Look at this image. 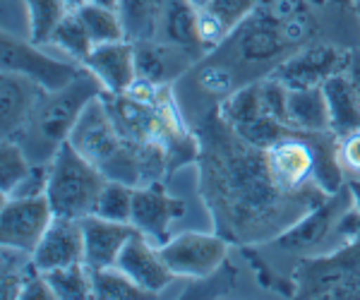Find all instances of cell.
<instances>
[{"label":"cell","mask_w":360,"mask_h":300,"mask_svg":"<svg viewBox=\"0 0 360 300\" xmlns=\"http://www.w3.org/2000/svg\"><path fill=\"white\" fill-rule=\"evenodd\" d=\"M108 178L98 166L82 157L70 142L58 149L51 159V178L46 197L56 216L63 219H84L94 214L96 200L101 195Z\"/></svg>","instance_id":"3"},{"label":"cell","mask_w":360,"mask_h":300,"mask_svg":"<svg viewBox=\"0 0 360 300\" xmlns=\"http://www.w3.org/2000/svg\"><path fill=\"white\" fill-rule=\"evenodd\" d=\"M49 178H51V161L49 164H32L29 173L17 183L8 197H44L46 190H49Z\"/></svg>","instance_id":"34"},{"label":"cell","mask_w":360,"mask_h":300,"mask_svg":"<svg viewBox=\"0 0 360 300\" xmlns=\"http://www.w3.org/2000/svg\"><path fill=\"white\" fill-rule=\"evenodd\" d=\"M84 67L101 82L106 94H125L137 82L135 44L123 39V41L94 46V51L84 60Z\"/></svg>","instance_id":"15"},{"label":"cell","mask_w":360,"mask_h":300,"mask_svg":"<svg viewBox=\"0 0 360 300\" xmlns=\"http://www.w3.org/2000/svg\"><path fill=\"white\" fill-rule=\"evenodd\" d=\"M91 269V267H89ZM91 284H94V298L96 300H144L154 298L144 288H139L135 281L127 276L123 269L101 267L91 269Z\"/></svg>","instance_id":"26"},{"label":"cell","mask_w":360,"mask_h":300,"mask_svg":"<svg viewBox=\"0 0 360 300\" xmlns=\"http://www.w3.org/2000/svg\"><path fill=\"white\" fill-rule=\"evenodd\" d=\"M49 197H3L0 204V243L34 252L53 221Z\"/></svg>","instance_id":"9"},{"label":"cell","mask_w":360,"mask_h":300,"mask_svg":"<svg viewBox=\"0 0 360 300\" xmlns=\"http://www.w3.org/2000/svg\"><path fill=\"white\" fill-rule=\"evenodd\" d=\"M336 5H344L348 10H356V0H334Z\"/></svg>","instance_id":"41"},{"label":"cell","mask_w":360,"mask_h":300,"mask_svg":"<svg viewBox=\"0 0 360 300\" xmlns=\"http://www.w3.org/2000/svg\"><path fill=\"white\" fill-rule=\"evenodd\" d=\"M346 77L351 79L353 89H356L360 99V48H348V63H346Z\"/></svg>","instance_id":"36"},{"label":"cell","mask_w":360,"mask_h":300,"mask_svg":"<svg viewBox=\"0 0 360 300\" xmlns=\"http://www.w3.org/2000/svg\"><path fill=\"white\" fill-rule=\"evenodd\" d=\"M159 39L193 51L202 60L207 58V48L200 39V10H195L188 0H164Z\"/></svg>","instance_id":"18"},{"label":"cell","mask_w":360,"mask_h":300,"mask_svg":"<svg viewBox=\"0 0 360 300\" xmlns=\"http://www.w3.org/2000/svg\"><path fill=\"white\" fill-rule=\"evenodd\" d=\"M336 159L348 181H360V128L336 137Z\"/></svg>","instance_id":"32"},{"label":"cell","mask_w":360,"mask_h":300,"mask_svg":"<svg viewBox=\"0 0 360 300\" xmlns=\"http://www.w3.org/2000/svg\"><path fill=\"white\" fill-rule=\"evenodd\" d=\"M51 46H56L60 53H65L70 60L84 65V60L89 58V53L94 51V41H91L89 32H86L84 22L79 20V15L75 10L63 17V22L58 25Z\"/></svg>","instance_id":"25"},{"label":"cell","mask_w":360,"mask_h":300,"mask_svg":"<svg viewBox=\"0 0 360 300\" xmlns=\"http://www.w3.org/2000/svg\"><path fill=\"white\" fill-rule=\"evenodd\" d=\"M307 144L315 157V169H312V181L327 195H336L339 190L348 185L346 173L341 171V164L336 159V137L332 130L327 132H303Z\"/></svg>","instance_id":"21"},{"label":"cell","mask_w":360,"mask_h":300,"mask_svg":"<svg viewBox=\"0 0 360 300\" xmlns=\"http://www.w3.org/2000/svg\"><path fill=\"white\" fill-rule=\"evenodd\" d=\"M293 298H360V235L332 252L300 257Z\"/></svg>","instance_id":"4"},{"label":"cell","mask_w":360,"mask_h":300,"mask_svg":"<svg viewBox=\"0 0 360 300\" xmlns=\"http://www.w3.org/2000/svg\"><path fill=\"white\" fill-rule=\"evenodd\" d=\"M257 5H259V0H214V3L209 5V10H212V13L229 27V32L233 34V29L240 27L243 22L257 10Z\"/></svg>","instance_id":"33"},{"label":"cell","mask_w":360,"mask_h":300,"mask_svg":"<svg viewBox=\"0 0 360 300\" xmlns=\"http://www.w3.org/2000/svg\"><path fill=\"white\" fill-rule=\"evenodd\" d=\"M98 96H103V86L84 67L82 74L75 77L68 86L58 91H46L29 123L15 137V142L22 144L32 164H49L58 154V149L70 142V135L89 101Z\"/></svg>","instance_id":"2"},{"label":"cell","mask_w":360,"mask_h":300,"mask_svg":"<svg viewBox=\"0 0 360 300\" xmlns=\"http://www.w3.org/2000/svg\"><path fill=\"white\" fill-rule=\"evenodd\" d=\"M75 13L84 22L94 46L123 41L125 39L123 20H120V13L115 8H103V5H96V3H86L84 8L75 10Z\"/></svg>","instance_id":"27"},{"label":"cell","mask_w":360,"mask_h":300,"mask_svg":"<svg viewBox=\"0 0 360 300\" xmlns=\"http://www.w3.org/2000/svg\"><path fill=\"white\" fill-rule=\"evenodd\" d=\"M159 247L166 264L176 276L190 281H205L212 279L226 264L231 243L217 230H212V233L185 230V233L171 235Z\"/></svg>","instance_id":"7"},{"label":"cell","mask_w":360,"mask_h":300,"mask_svg":"<svg viewBox=\"0 0 360 300\" xmlns=\"http://www.w3.org/2000/svg\"><path fill=\"white\" fill-rule=\"evenodd\" d=\"M266 159H269V169L278 181V185L286 190H303L312 185V169H315V157L307 144L303 132H291L276 142L274 147L266 149ZM317 185V183H315Z\"/></svg>","instance_id":"16"},{"label":"cell","mask_w":360,"mask_h":300,"mask_svg":"<svg viewBox=\"0 0 360 300\" xmlns=\"http://www.w3.org/2000/svg\"><path fill=\"white\" fill-rule=\"evenodd\" d=\"M188 3H190V5H193V8H195V10H207V8H209V5H212V3H214V0H188Z\"/></svg>","instance_id":"39"},{"label":"cell","mask_w":360,"mask_h":300,"mask_svg":"<svg viewBox=\"0 0 360 300\" xmlns=\"http://www.w3.org/2000/svg\"><path fill=\"white\" fill-rule=\"evenodd\" d=\"M118 13L125 27V39L132 44L159 39L164 0H118Z\"/></svg>","instance_id":"22"},{"label":"cell","mask_w":360,"mask_h":300,"mask_svg":"<svg viewBox=\"0 0 360 300\" xmlns=\"http://www.w3.org/2000/svg\"><path fill=\"white\" fill-rule=\"evenodd\" d=\"M348 63V48H339L334 44H305L293 51L271 70L278 82L288 89H312L322 86L329 77L344 72Z\"/></svg>","instance_id":"8"},{"label":"cell","mask_w":360,"mask_h":300,"mask_svg":"<svg viewBox=\"0 0 360 300\" xmlns=\"http://www.w3.org/2000/svg\"><path fill=\"white\" fill-rule=\"evenodd\" d=\"M324 101H327L329 111V128L334 135H346L351 130L360 128V99L353 89L351 79L346 72H339L329 77L322 84Z\"/></svg>","instance_id":"19"},{"label":"cell","mask_w":360,"mask_h":300,"mask_svg":"<svg viewBox=\"0 0 360 300\" xmlns=\"http://www.w3.org/2000/svg\"><path fill=\"white\" fill-rule=\"evenodd\" d=\"M91 3L103 5V8H115V10H118V0H91Z\"/></svg>","instance_id":"40"},{"label":"cell","mask_w":360,"mask_h":300,"mask_svg":"<svg viewBox=\"0 0 360 300\" xmlns=\"http://www.w3.org/2000/svg\"><path fill=\"white\" fill-rule=\"evenodd\" d=\"M348 190L353 195V207H356L358 216H360V181H348Z\"/></svg>","instance_id":"37"},{"label":"cell","mask_w":360,"mask_h":300,"mask_svg":"<svg viewBox=\"0 0 360 300\" xmlns=\"http://www.w3.org/2000/svg\"><path fill=\"white\" fill-rule=\"evenodd\" d=\"M63 3L68 5V10H79V8H84L86 3H91V0H63Z\"/></svg>","instance_id":"38"},{"label":"cell","mask_w":360,"mask_h":300,"mask_svg":"<svg viewBox=\"0 0 360 300\" xmlns=\"http://www.w3.org/2000/svg\"><path fill=\"white\" fill-rule=\"evenodd\" d=\"M27 8L29 39L37 46H46L53 39L58 25L70 10L63 0H22Z\"/></svg>","instance_id":"23"},{"label":"cell","mask_w":360,"mask_h":300,"mask_svg":"<svg viewBox=\"0 0 360 300\" xmlns=\"http://www.w3.org/2000/svg\"><path fill=\"white\" fill-rule=\"evenodd\" d=\"M305 10H310V0H259L252 15L264 22H271V25H283Z\"/></svg>","instance_id":"31"},{"label":"cell","mask_w":360,"mask_h":300,"mask_svg":"<svg viewBox=\"0 0 360 300\" xmlns=\"http://www.w3.org/2000/svg\"><path fill=\"white\" fill-rule=\"evenodd\" d=\"M356 15H358V22H360V0H356Z\"/></svg>","instance_id":"42"},{"label":"cell","mask_w":360,"mask_h":300,"mask_svg":"<svg viewBox=\"0 0 360 300\" xmlns=\"http://www.w3.org/2000/svg\"><path fill=\"white\" fill-rule=\"evenodd\" d=\"M288 128L295 132H327L329 111L324 101L322 86L312 89H288V108H286Z\"/></svg>","instance_id":"20"},{"label":"cell","mask_w":360,"mask_h":300,"mask_svg":"<svg viewBox=\"0 0 360 300\" xmlns=\"http://www.w3.org/2000/svg\"><path fill=\"white\" fill-rule=\"evenodd\" d=\"M20 300H56V293L51 288L49 279L37 264L29 267V272L25 276V284H22Z\"/></svg>","instance_id":"35"},{"label":"cell","mask_w":360,"mask_h":300,"mask_svg":"<svg viewBox=\"0 0 360 300\" xmlns=\"http://www.w3.org/2000/svg\"><path fill=\"white\" fill-rule=\"evenodd\" d=\"M195 132L200 137L197 190L214 230L231 245L274 243L283 230L329 197L315 183L295 193L278 185L266 149L252 147L226 125L217 103L202 115Z\"/></svg>","instance_id":"1"},{"label":"cell","mask_w":360,"mask_h":300,"mask_svg":"<svg viewBox=\"0 0 360 300\" xmlns=\"http://www.w3.org/2000/svg\"><path fill=\"white\" fill-rule=\"evenodd\" d=\"M202 58L193 51L183 48L178 44L164 41V39H149V41L135 44V67L137 79L156 86H171L176 79L188 74L195 65H200Z\"/></svg>","instance_id":"11"},{"label":"cell","mask_w":360,"mask_h":300,"mask_svg":"<svg viewBox=\"0 0 360 300\" xmlns=\"http://www.w3.org/2000/svg\"><path fill=\"white\" fill-rule=\"evenodd\" d=\"M29 169H32V159L27 157L22 144L15 140H3L0 144V195L8 197Z\"/></svg>","instance_id":"29"},{"label":"cell","mask_w":360,"mask_h":300,"mask_svg":"<svg viewBox=\"0 0 360 300\" xmlns=\"http://www.w3.org/2000/svg\"><path fill=\"white\" fill-rule=\"evenodd\" d=\"M236 132L245 142L252 144V147L269 149V147H274L276 142H281L283 137L291 135L293 130L288 128L286 123H281V120H276V118H271V115L262 113V115H257L255 120H250V123L240 125Z\"/></svg>","instance_id":"30"},{"label":"cell","mask_w":360,"mask_h":300,"mask_svg":"<svg viewBox=\"0 0 360 300\" xmlns=\"http://www.w3.org/2000/svg\"><path fill=\"white\" fill-rule=\"evenodd\" d=\"M353 207V195L348 185L336 195H329L322 204L310 209L307 214L295 221L291 228L283 230L274 240L278 250L293 252L298 257L324 255V247L332 238H339V221Z\"/></svg>","instance_id":"6"},{"label":"cell","mask_w":360,"mask_h":300,"mask_svg":"<svg viewBox=\"0 0 360 300\" xmlns=\"http://www.w3.org/2000/svg\"><path fill=\"white\" fill-rule=\"evenodd\" d=\"M132 200H135V188L120 181H106L101 195L96 200L94 214L111 219V221H127L132 219Z\"/></svg>","instance_id":"28"},{"label":"cell","mask_w":360,"mask_h":300,"mask_svg":"<svg viewBox=\"0 0 360 300\" xmlns=\"http://www.w3.org/2000/svg\"><path fill=\"white\" fill-rule=\"evenodd\" d=\"M0 70L17 72L34 79L46 91H58L68 86L75 77H79L84 65L75 60H58V58L44 53L41 46L32 39H20L3 29L0 34Z\"/></svg>","instance_id":"5"},{"label":"cell","mask_w":360,"mask_h":300,"mask_svg":"<svg viewBox=\"0 0 360 300\" xmlns=\"http://www.w3.org/2000/svg\"><path fill=\"white\" fill-rule=\"evenodd\" d=\"M46 89L17 72L0 70V135L15 140L44 99Z\"/></svg>","instance_id":"13"},{"label":"cell","mask_w":360,"mask_h":300,"mask_svg":"<svg viewBox=\"0 0 360 300\" xmlns=\"http://www.w3.org/2000/svg\"><path fill=\"white\" fill-rule=\"evenodd\" d=\"M32 259L41 272L84 262L82 219L53 216L51 226L46 228L44 238L39 240L37 250L32 252Z\"/></svg>","instance_id":"14"},{"label":"cell","mask_w":360,"mask_h":300,"mask_svg":"<svg viewBox=\"0 0 360 300\" xmlns=\"http://www.w3.org/2000/svg\"><path fill=\"white\" fill-rule=\"evenodd\" d=\"M185 211H188L185 200L168 195L164 181H154L135 188L130 223L156 245H164L171 238V226L185 216Z\"/></svg>","instance_id":"10"},{"label":"cell","mask_w":360,"mask_h":300,"mask_svg":"<svg viewBox=\"0 0 360 300\" xmlns=\"http://www.w3.org/2000/svg\"><path fill=\"white\" fill-rule=\"evenodd\" d=\"M115 267L123 269L139 288L152 293L154 298L161 291H166L171 286V281L176 279V274L171 272V267L161 255V247L154 240H149L144 233H139V230L125 243Z\"/></svg>","instance_id":"12"},{"label":"cell","mask_w":360,"mask_h":300,"mask_svg":"<svg viewBox=\"0 0 360 300\" xmlns=\"http://www.w3.org/2000/svg\"><path fill=\"white\" fill-rule=\"evenodd\" d=\"M84 233V262L91 269L113 267L127 240L137 233V228L127 221H111L96 214L82 219Z\"/></svg>","instance_id":"17"},{"label":"cell","mask_w":360,"mask_h":300,"mask_svg":"<svg viewBox=\"0 0 360 300\" xmlns=\"http://www.w3.org/2000/svg\"><path fill=\"white\" fill-rule=\"evenodd\" d=\"M51 288L56 293V300H89L94 298V284H91V269L86 262L68 264L60 269L44 272Z\"/></svg>","instance_id":"24"}]
</instances>
